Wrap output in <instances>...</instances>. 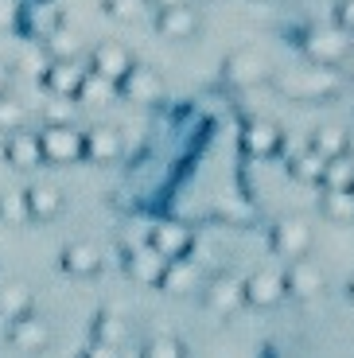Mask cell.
Listing matches in <instances>:
<instances>
[{
	"label": "cell",
	"instance_id": "obj_12",
	"mask_svg": "<svg viewBox=\"0 0 354 358\" xmlns=\"http://www.w3.org/2000/svg\"><path fill=\"white\" fill-rule=\"evenodd\" d=\"M265 78H269V59L253 47H241L226 59V82H234V86H257Z\"/></svg>",
	"mask_w": 354,
	"mask_h": 358
},
{
	"label": "cell",
	"instance_id": "obj_17",
	"mask_svg": "<svg viewBox=\"0 0 354 358\" xmlns=\"http://www.w3.org/2000/svg\"><path fill=\"white\" fill-rule=\"evenodd\" d=\"M156 31L164 39H176V43H183V39H195L199 31V12L191 8V4H183V8H160L156 12Z\"/></svg>",
	"mask_w": 354,
	"mask_h": 358
},
{
	"label": "cell",
	"instance_id": "obj_6",
	"mask_svg": "<svg viewBox=\"0 0 354 358\" xmlns=\"http://www.w3.org/2000/svg\"><path fill=\"white\" fill-rule=\"evenodd\" d=\"M117 94L125 101H136V106H152V101L164 98V78L152 66H133V71L117 82Z\"/></svg>",
	"mask_w": 354,
	"mask_h": 358
},
{
	"label": "cell",
	"instance_id": "obj_14",
	"mask_svg": "<svg viewBox=\"0 0 354 358\" xmlns=\"http://www.w3.org/2000/svg\"><path fill=\"white\" fill-rule=\"evenodd\" d=\"M8 343L20 350V355H43L51 347V327L36 315H24V320L8 323Z\"/></svg>",
	"mask_w": 354,
	"mask_h": 358
},
{
	"label": "cell",
	"instance_id": "obj_16",
	"mask_svg": "<svg viewBox=\"0 0 354 358\" xmlns=\"http://www.w3.org/2000/svg\"><path fill=\"white\" fill-rule=\"evenodd\" d=\"M241 288H246V304L253 308H276L284 300V273H273V268H261V273H253L249 280H241Z\"/></svg>",
	"mask_w": 354,
	"mask_h": 358
},
{
	"label": "cell",
	"instance_id": "obj_9",
	"mask_svg": "<svg viewBox=\"0 0 354 358\" xmlns=\"http://www.w3.org/2000/svg\"><path fill=\"white\" fill-rule=\"evenodd\" d=\"M82 78H86V71L78 66V59H51L39 82L51 98H78Z\"/></svg>",
	"mask_w": 354,
	"mask_h": 358
},
{
	"label": "cell",
	"instance_id": "obj_32",
	"mask_svg": "<svg viewBox=\"0 0 354 358\" xmlns=\"http://www.w3.org/2000/svg\"><path fill=\"white\" fill-rule=\"evenodd\" d=\"M16 129H27V109L20 98L4 94V98H0V133L8 136V133H16Z\"/></svg>",
	"mask_w": 354,
	"mask_h": 358
},
{
	"label": "cell",
	"instance_id": "obj_21",
	"mask_svg": "<svg viewBox=\"0 0 354 358\" xmlns=\"http://www.w3.org/2000/svg\"><path fill=\"white\" fill-rule=\"evenodd\" d=\"M24 195H27L31 222H51V218L62 215V206H66V199H62V187H55V183H31Z\"/></svg>",
	"mask_w": 354,
	"mask_h": 358
},
{
	"label": "cell",
	"instance_id": "obj_19",
	"mask_svg": "<svg viewBox=\"0 0 354 358\" xmlns=\"http://www.w3.org/2000/svg\"><path fill=\"white\" fill-rule=\"evenodd\" d=\"M284 144V133L273 125V121H265V117H257V121H249L246 133H241V148H246L249 156H257V160H265V156H273L276 148Z\"/></svg>",
	"mask_w": 354,
	"mask_h": 358
},
{
	"label": "cell",
	"instance_id": "obj_40",
	"mask_svg": "<svg viewBox=\"0 0 354 358\" xmlns=\"http://www.w3.org/2000/svg\"><path fill=\"white\" fill-rule=\"evenodd\" d=\"M148 4H152V8H183V4H195V0H148Z\"/></svg>",
	"mask_w": 354,
	"mask_h": 358
},
{
	"label": "cell",
	"instance_id": "obj_36",
	"mask_svg": "<svg viewBox=\"0 0 354 358\" xmlns=\"http://www.w3.org/2000/svg\"><path fill=\"white\" fill-rule=\"evenodd\" d=\"M20 4L24 0H0V31H8V27L20 24Z\"/></svg>",
	"mask_w": 354,
	"mask_h": 358
},
{
	"label": "cell",
	"instance_id": "obj_7",
	"mask_svg": "<svg viewBox=\"0 0 354 358\" xmlns=\"http://www.w3.org/2000/svg\"><path fill=\"white\" fill-rule=\"evenodd\" d=\"M311 242H316V238H311V226L304 222V218H281V222L273 226V250L288 261L308 257Z\"/></svg>",
	"mask_w": 354,
	"mask_h": 358
},
{
	"label": "cell",
	"instance_id": "obj_27",
	"mask_svg": "<svg viewBox=\"0 0 354 358\" xmlns=\"http://www.w3.org/2000/svg\"><path fill=\"white\" fill-rule=\"evenodd\" d=\"M117 98V86L109 78H101V74L86 71V78H82L78 86V98L74 101H86V106H109V101Z\"/></svg>",
	"mask_w": 354,
	"mask_h": 358
},
{
	"label": "cell",
	"instance_id": "obj_33",
	"mask_svg": "<svg viewBox=\"0 0 354 358\" xmlns=\"http://www.w3.org/2000/svg\"><path fill=\"white\" fill-rule=\"evenodd\" d=\"M74 117H78L74 98H51L43 106V125H74Z\"/></svg>",
	"mask_w": 354,
	"mask_h": 358
},
{
	"label": "cell",
	"instance_id": "obj_43",
	"mask_svg": "<svg viewBox=\"0 0 354 358\" xmlns=\"http://www.w3.org/2000/svg\"><path fill=\"white\" fill-rule=\"evenodd\" d=\"M351 66H354V63H351ZM351 74H354V71H351Z\"/></svg>",
	"mask_w": 354,
	"mask_h": 358
},
{
	"label": "cell",
	"instance_id": "obj_20",
	"mask_svg": "<svg viewBox=\"0 0 354 358\" xmlns=\"http://www.w3.org/2000/svg\"><path fill=\"white\" fill-rule=\"evenodd\" d=\"M164 265H168V257H160L152 245H136V250H129V257H125L129 277H133L136 285H148V288L160 285V277H164Z\"/></svg>",
	"mask_w": 354,
	"mask_h": 358
},
{
	"label": "cell",
	"instance_id": "obj_1",
	"mask_svg": "<svg viewBox=\"0 0 354 358\" xmlns=\"http://www.w3.org/2000/svg\"><path fill=\"white\" fill-rule=\"evenodd\" d=\"M276 90L292 101H331L335 94H343V74L339 66H316L311 63L308 71H284L276 74Z\"/></svg>",
	"mask_w": 354,
	"mask_h": 358
},
{
	"label": "cell",
	"instance_id": "obj_37",
	"mask_svg": "<svg viewBox=\"0 0 354 358\" xmlns=\"http://www.w3.org/2000/svg\"><path fill=\"white\" fill-rule=\"evenodd\" d=\"M335 27H343L346 36H354V0H339V8H335Z\"/></svg>",
	"mask_w": 354,
	"mask_h": 358
},
{
	"label": "cell",
	"instance_id": "obj_25",
	"mask_svg": "<svg viewBox=\"0 0 354 358\" xmlns=\"http://www.w3.org/2000/svg\"><path fill=\"white\" fill-rule=\"evenodd\" d=\"M319 187H331V191H351L354 187V156H335V160L323 164V179Z\"/></svg>",
	"mask_w": 354,
	"mask_h": 358
},
{
	"label": "cell",
	"instance_id": "obj_23",
	"mask_svg": "<svg viewBox=\"0 0 354 358\" xmlns=\"http://www.w3.org/2000/svg\"><path fill=\"white\" fill-rule=\"evenodd\" d=\"M62 268L71 273V277H98L101 273V250L94 242H71L62 250Z\"/></svg>",
	"mask_w": 354,
	"mask_h": 358
},
{
	"label": "cell",
	"instance_id": "obj_38",
	"mask_svg": "<svg viewBox=\"0 0 354 358\" xmlns=\"http://www.w3.org/2000/svg\"><path fill=\"white\" fill-rule=\"evenodd\" d=\"M82 358H121V350H117V347H109V343L90 339V347L82 350Z\"/></svg>",
	"mask_w": 354,
	"mask_h": 358
},
{
	"label": "cell",
	"instance_id": "obj_13",
	"mask_svg": "<svg viewBox=\"0 0 354 358\" xmlns=\"http://www.w3.org/2000/svg\"><path fill=\"white\" fill-rule=\"evenodd\" d=\"M4 160L20 171L43 168V148H39V133L31 129H16V133L4 136Z\"/></svg>",
	"mask_w": 354,
	"mask_h": 358
},
{
	"label": "cell",
	"instance_id": "obj_26",
	"mask_svg": "<svg viewBox=\"0 0 354 358\" xmlns=\"http://www.w3.org/2000/svg\"><path fill=\"white\" fill-rule=\"evenodd\" d=\"M308 148H311V152H319L323 160H335V156L346 152V129H339V125L316 129V133H311V144H308Z\"/></svg>",
	"mask_w": 354,
	"mask_h": 358
},
{
	"label": "cell",
	"instance_id": "obj_4",
	"mask_svg": "<svg viewBox=\"0 0 354 358\" xmlns=\"http://www.w3.org/2000/svg\"><path fill=\"white\" fill-rule=\"evenodd\" d=\"M59 24H62L59 0H24V4H20V24H16V27H24L27 39L43 43V39L51 36Z\"/></svg>",
	"mask_w": 354,
	"mask_h": 358
},
{
	"label": "cell",
	"instance_id": "obj_30",
	"mask_svg": "<svg viewBox=\"0 0 354 358\" xmlns=\"http://www.w3.org/2000/svg\"><path fill=\"white\" fill-rule=\"evenodd\" d=\"M0 222L4 226H27L31 222L24 191H0Z\"/></svg>",
	"mask_w": 354,
	"mask_h": 358
},
{
	"label": "cell",
	"instance_id": "obj_31",
	"mask_svg": "<svg viewBox=\"0 0 354 358\" xmlns=\"http://www.w3.org/2000/svg\"><path fill=\"white\" fill-rule=\"evenodd\" d=\"M43 47H47V55H51V59H78V36H74L66 24L55 27L51 36L43 39Z\"/></svg>",
	"mask_w": 354,
	"mask_h": 358
},
{
	"label": "cell",
	"instance_id": "obj_34",
	"mask_svg": "<svg viewBox=\"0 0 354 358\" xmlns=\"http://www.w3.org/2000/svg\"><path fill=\"white\" fill-rule=\"evenodd\" d=\"M141 358H187L183 343L171 339V335H156V339H148L141 347Z\"/></svg>",
	"mask_w": 354,
	"mask_h": 358
},
{
	"label": "cell",
	"instance_id": "obj_10",
	"mask_svg": "<svg viewBox=\"0 0 354 358\" xmlns=\"http://www.w3.org/2000/svg\"><path fill=\"white\" fill-rule=\"evenodd\" d=\"M133 55H129V47H121V43H98L94 51H90V66L86 71H94V74H101V78H109L117 86V82L125 78V74L133 71Z\"/></svg>",
	"mask_w": 354,
	"mask_h": 358
},
{
	"label": "cell",
	"instance_id": "obj_18",
	"mask_svg": "<svg viewBox=\"0 0 354 358\" xmlns=\"http://www.w3.org/2000/svg\"><path fill=\"white\" fill-rule=\"evenodd\" d=\"M203 300H206L211 312L234 315L241 304H246V288H241V280H234V277H214L211 285L203 288Z\"/></svg>",
	"mask_w": 354,
	"mask_h": 358
},
{
	"label": "cell",
	"instance_id": "obj_28",
	"mask_svg": "<svg viewBox=\"0 0 354 358\" xmlns=\"http://www.w3.org/2000/svg\"><path fill=\"white\" fill-rule=\"evenodd\" d=\"M94 339H98V343H109V347L121 350L125 339H129V323H125L117 312H101L98 320H94Z\"/></svg>",
	"mask_w": 354,
	"mask_h": 358
},
{
	"label": "cell",
	"instance_id": "obj_8",
	"mask_svg": "<svg viewBox=\"0 0 354 358\" xmlns=\"http://www.w3.org/2000/svg\"><path fill=\"white\" fill-rule=\"evenodd\" d=\"M148 245L160 253V257L176 261V257H187V253L195 250V234H191V226H183V222H160V226H152Z\"/></svg>",
	"mask_w": 354,
	"mask_h": 358
},
{
	"label": "cell",
	"instance_id": "obj_15",
	"mask_svg": "<svg viewBox=\"0 0 354 358\" xmlns=\"http://www.w3.org/2000/svg\"><path fill=\"white\" fill-rule=\"evenodd\" d=\"M156 288L168 296H191L195 288H203V273H199V265L191 257H176L164 265V277H160Z\"/></svg>",
	"mask_w": 354,
	"mask_h": 358
},
{
	"label": "cell",
	"instance_id": "obj_41",
	"mask_svg": "<svg viewBox=\"0 0 354 358\" xmlns=\"http://www.w3.org/2000/svg\"><path fill=\"white\" fill-rule=\"evenodd\" d=\"M346 156H354V125L346 129Z\"/></svg>",
	"mask_w": 354,
	"mask_h": 358
},
{
	"label": "cell",
	"instance_id": "obj_5",
	"mask_svg": "<svg viewBox=\"0 0 354 358\" xmlns=\"http://www.w3.org/2000/svg\"><path fill=\"white\" fill-rule=\"evenodd\" d=\"M327 288V277H323V268L308 257H296L284 273V292L296 296V300H316L319 292Z\"/></svg>",
	"mask_w": 354,
	"mask_h": 358
},
{
	"label": "cell",
	"instance_id": "obj_44",
	"mask_svg": "<svg viewBox=\"0 0 354 358\" xmlns=\"http://www.w3.org/2000/svg\"><path fill=\"white\" fill-rule=\"evenodd\" d=\"M351 191H354V187H351Z\"/></svg>",
	"mask_w": 354,
	"mask_h": 358
},
{
	"label": "cell",
	"instance_id": "obj_24",
	"mask_svg": "<svg viewBox=\"0 0 354 358\" xmlns=\"http://www.w3.org/2000/svg\"><path fill=\"white\" fill-rule=\"evenodd\" d=\"M319 210L327 215V222H335V226H351V222H354V191H331V187H323Z\"/></svg>",
	"mask_w": 354,
	"mask_h": 358
},
{
	"label": "cell",
	"instance_id": "obj_11",
	"mask_svg": "<svg viewBox=\"0 0 354 358\" xmlns=\"http://www.w3.org/2000/svg\"><path fill=\"white\" fill-rule=\"evenodd\" d=\"M121 152H125V144H121V133H117V129L94 125V129L82 133V160H90V164H113V160H121Z\"/></svg>",
	"mask_w": 354,
	"mask_h": 358
},
{
	"label": "cell",
	"instance_id": "obj_35",
	"mask_svg": "<svg viewBox=\"0 0 354 358\" xmlns=\"http://www.w3.org/2000/svg\"><path fill=\"white\" fill-rule=\"evenodd\" d=\"M101 8H106V16H113V20H121V24H129V20L141 16V0H106Z\"/></svg>",
	"mask_w": 354,
	"mask_h": 358
},
{
	"label": "cell",
	"instance_id": "obj_3",
	"mask_svg": "<svg viewBox=\"0 0 354 358\" xmlns=\"http://www.w3.org/2000/svg\"><path fill=\"white\" fill-rule=\"evenodd\" d=\"M39 148H43V164L51 168H71L82 160V133L78 125H43L39 129Z\"/></svg>",
	"mask_w": 354,
	"mask_h": 358
},
{
	"label": "cell",
	"instance_id": "obj_29",
	"mask_svg": "<svg viewBox=\"0 0 354 358\" xmlns=\"http://www.w3.org/2000/svg\"><path fill=\"white\" fill-rule=\"evenodd\" d=\"M323 156L311 152V148H304V152H296L292 160H288V171H292V179H300V183H316L319 187V179H323Z\"/></svg>",
	"mask_w": 354,
	"mask_h": 358
},
{
	"label": "cell",
	"instance_id": "obj_22",
	"mask_svg": "<svg viewBox=\"0 0 354 358\" xmlns=\"http://www.w3.org/2000/svg\"><path fill=\"white\" fill-rule=\"evenodd\" d=\"M36 312V296L24 280H4L0 285V320L12 323V320H24V315Z\"/></svg>",
	"mask_w": 354,
	"mask_h": 358
},
{
	"label": "cell",
	"instance_id": "obj_2",
	"mask_svg": "<svg viewBox=\"0 0 354 358\" xmlns=\"http://www.w3.org/2000/svg\"><path fill=\"white\" fill-rule=\"evenodd\" d=\"M351 43L354 39L346 36L343 27H311L300 47L316 66H343L351 59Z\"/></svg>",
	"mask_w": 354,
	"mask_h": 358
},
{
	"label": "cell",
	"instance_id": "obj_42",
	"mask_svg": "<svg viewBox=\"0 0 354 358\" xmlns=\"http://www.w3.org/2000/svg\"><path fill=\"white\" fill-rule=\"evenodd\" d=\"M351 296H354V285H351Z\"/></svg>",
	"mask_w": 354,
	"mask_h": 358
},
{
	"label": "cell",
	"instance_id": "obj_39",
	"mask_svg": "<svg viewBox=\"0 0 354 358\" xmlns=\"http://www.w3.org/2000/svg\"><path fill=\"white\" fill-rule=\"evenodd\" d=\"M8 86H12V66H8V63H0V98L8 94Z\"/></svg>",
	"mask_w": 354,
	"mask_h": 358
}]
</instances>
